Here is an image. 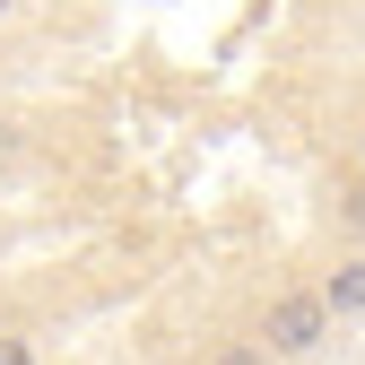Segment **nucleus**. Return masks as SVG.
I'll return each mask as SVG.
<instances>
[{"mask_svg": "<svg viewBox=\"0 0 365 365\" xmlns=\"http://www.w3.org/2000/svg\"><path fill=\"white\" fill-rule=\"evenodd\" d=\"M322 348H331V313H322V296H313V287L269 296V313H261V356H269V365H296V356H322Z\"/></svg>", "mask_w": 365, "mask_h": 365, "instance_id": "f257e3e1", "label": "nucleus"}, {"mask_svg": "<svg viewBox=\"0 0 365 365\" xmlns=\"http://www.w3.org/2000/svg\"><path fill=\"white\" fill-rule=\"evenodd\" d=\"M0 365H35V339H18V331H0Z\"/></svg>", "mask_w": 365, "mask_h": 365, "instance_id": "20e7f679", "label": "nucleus"}, {"mask_svg": "<svg viewBox=\"0 0 365 365\" xmlns=\"http://www.w3.org/2000/svg\"><path fill=\"white\" fill-rule=\"evenodd\" d=\"M356 165H365V122H356Z\"/></svg>", "mask_w": 365, "mask_h": 365, "instance_id": "423d86ee", "label": "nucleus"}, {"mask_svg": "<svg viewBox=\"0 0 365 365\" xmlns=\"http://www.w3.org/2000/svg\"><path fill=\"white\" fill-rule=\"evenodd\" d=\"M313 296H322V313H331V322H365V261H339Z\"/></svg>", "mask_w": 365, "mask_h": 365, "instance_id": "f03ea898", "label": "nucleus"}, {"mask_svg": "<svg viewBox=\"0 0 365 365\" xmlns=\"http://www.w3.org/2000/svg\"><path fill=\"white\" fill-rule=\"evenodd\" d=\"M9 18H18V0H0V26H9Z\"/></svg>", "mask_w": 365, "mask_h": 365, "instance_id": "39448f33", "label": "nucleus"}, {"mask_svg": "<svg viewBox=\"0 0 365 365\" xmlns=\"http://www.w3.org/2000/svg\"><path fill=\"white\" fill-rule=\"evenodd\" d=\"M209 365H269V356H261V339H226Z\"/></svg>", "mask_w": 365, "mask_h": 365, "instance_id": "7ed1b4c3", "label": "nucleus"}]
</instances>
